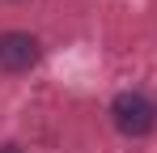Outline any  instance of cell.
I'll use <instances>...</instances> for the list:
<instances>
[{"label": "cell", "mask_w": 157, "mask_h": 153, "mask_svg": "<svg viewBox=\"0 0 157 153\" xmlns=\"http://www.w3.org/2000/svg\"><path fill=\"white\" fill-rule=\"evenodd\" d=\"M110 119H115V128L123 136H149L157 128V106L144 94L128 89V94H119V98L110 102Z\"/></svg>", "instance_id": "1"}, {"label": "cell", "mask_w": 157, "mask_h": 153, "mask_svg": "<svg viewBox=\"0 0 157 153\" xmlns=\"http://www.w3.org/2000/svg\"><path fill=\"white\" fill-rule=\"evenodd\" d=\"M0 153H21V149H17V145H4V149H0Z\"/></svg>", "instance_id": "3"}, {"label": "cell", "mask_w": 157, "mask_h": 153, "mask_svg": "<svg viewBox=\"0 0 157 153\" xmlns=\"http://www.w3.org/2000/svg\"><path fill=\"white\" fill-rule=\"evenodd\" d=\"M38 38L26 34V30H9V34H0V68L4 73H30L34 64H38Z\"/></svg>", "instance_id": "2"}]
</instances>
